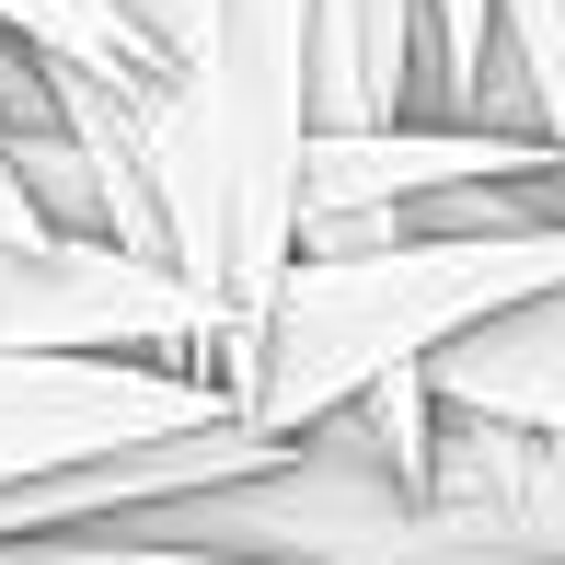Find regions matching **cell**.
Here are the masks:
<instances>
[{"instance_id": "cell-1", "label": "cell", "mask_w": 565, "mask_h": 565, "mask_svg": "<svg viewBox=\"0 0 565 565\" xmlns=\"http://www.w3.org/2000/svg\"><path fill=\"white\" fill-rule=\"evenodd\" d=\"M300 12L312 0H209L196 58L139 116V185L162 220V277L196 312L185 370L231 404L254 370V323L289 266V173H300ZM243 427V416H231Z\"/></svg>"}, {"instance_id": "cell-7", "label": "cell", "mask_w": 565, "mask_h": 565, "mask_svg": "<svg viewBox=\"0 0 565 565\" xmlns=\"http://www.w3.org/2000/svg\"><path fill=\"white\" fill-rule=\"evenodd\" d=\"M0 35L46 70H82L116 93H173V46L150 35L127 0H0Z\"/></svg>"}, {"instance_id": "cell-8", "label": "cell", "mask_w": 565, "mask_h": 565, "mask_svg": "<svg viewBox=\"0 0 565 565\" xmlns=\"http://www.w3.org/2000/svg\"><path fill=\"white\" fill-rule=\"evenodd\" d=\"M484 23H497L508 127L554 150V220H565V0H484Z\"/></svg>"}, {"instance_id": "cell-2", "label": "cell", "mask_w": 565, "mask_h": 565, "mask_svg": "<svg viewBox=\"0 0 565 565\" xmlns=\"http://www.w3.org/2000/svg\"><path fill=\"white\" fill-rule=\"evenodd\" d=\"M565 289V231H300L254 323V370L231 416L300 450L370 381L427 370L497 312Z\"/></svg>"}, {"instance_id": "cell-3", "label": "cell", "mask_w": 565, "mask_h": 565, "mask_svg": "<svg viewBox=\"0 0 565 565\" xmlns=\"http://www.w3.org/2000/svg\"><path fill=\"white\" fill-rule=\"evenodd\" d=\"M231 404L185 370L150 358H0V497L46 473H82L116 450H173V439H220Z\"/></svg>"}, {"instance_id": "cell-6", "label": "cell", "mask_w": 565, "mask_h": 565, "mask_svg": "<svg viewBox=\"0 0 565 565\" xmlns=\"http://www.w3.org/2000/svg\"><path fill=\"white\" fill-rule=\"evenodd\" d=\"M416 393L450 427H508V439H565V289L497 312L484 335L439 347L416 370Z\"/></svg>"}, {"instance_id": "cell-12", "label": "cell", "mask_w": 565, "mask_h": 565, "mask_svg": "<svg viewBox=\"0 0 565 565\" xmlns=\"http://www.w3.org/2000/svg\"><path fill=\"white\" fill-rule=\"evenodd\" d=\"M0 565H70V554H46V543H0Z\"/></svg>"}, {"instance_id": "cell-11", "label": "cell", "mask_w": 565, "mask_h": 565, "mask_svg": "<svg viewBox=\"0 0 565 565\" xmlns=\"http://www.w3.org/2000/svg\"><path fill=\"white\" fill-rule=\"evenodd\" d=\"M0 243H46V231H35V209H23V185H12V173H0Z\"/></svg>"}, {"instance_id": "cell-10", "label": "cell", "mask_w": 565, "mask_h": 565, "mask_svg": "<svg viewBox=\"0 0 565 565\" xmlns=\"http://www.w3.org/2000/svg\"><path fill=\"white\" fill-rule=\"evenodd\" d=\"M127 12H139V23H150V35H162V46H173V70H185V58H196V12H209V0H127Z\"/></svg>"}, {"instance_id": "cell-5", "label": "cell", "mask_w": 565, "mask_h": 565, "mask_svg": "<svg viewBox=\"0 0 565 565\" xmlns=\"http://www.w3.org/2000/svg\"><path fill=\"white\" fill-rule=\"evenodd\" d=\"M427 93V0H312L300 12V127H416Z\"/></svg>"}, {"instance_id": "cell-9", "label": "cell", "mask_w": 565, "mask_h": 565, "mask_svg": "<svg viewBox=\"0 0 565 565\" xmlns=\"http://www.w3.org/2000/svg\"><path fill=\"white\" fill-rule=\"evenodd\" d=\"M416 127H508V93H497V23L484 0H427V93H416Z\"/></svg>"}, {"instance_id": "cell-4", "label": "cell", "mask_w": 565, "mask_h": 565, "mask_svg": "<svg viewBox=\"0 0 565 565\" xmlns=\"http://www.w3.org/2000/svg\"><path fill=\"white\" fill-rule=\"evenodd\" d=\"M0 358H150V370H185L196 312L162 266H127L105 243H0Z\"/></svg>"}]
</instances>
